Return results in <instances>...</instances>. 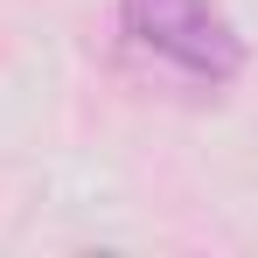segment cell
Here are the masks:
<instances>
[{"instance_id":"cell-1","label":"cell","mask_w":258,"mask_h":258,"mask_svg":"<svg viewBox=\"0 0 258 258\" xmlns=\"http://www.w3.org/2000/svg\"><path fill=\"white\" fill-rule=\"evenodd\" d=\"M119 14H126V35L140 49H154V56H168L174 70H188V77H237L244 70V42H237V28L216 14L210 0H119Z\"/></svg>"}]
</instances>
